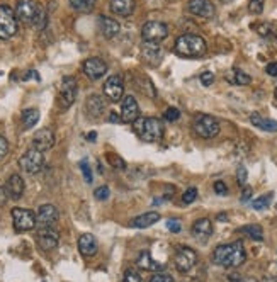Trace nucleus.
Listing matches in <instances>:
<instances>
[{
  "mask_svg": "<svg viewBox=\"0 0 277 282\" xmlns=\"http://www.w3.org/2000/svg\"><path fill=\"white\" fill-rule=\"evenodd\" d=\"M169 36V27L167 24L158 22V21H150L141 27V38L143 41L150 43H162Z\"/></svg>",
  "mask_w": 277,
  "mask_h": 282,
  "instance_id": "1a4fd4ad",
  "label": "nucleus"
},
{
  "mask_svg": "<svg viewBox=\"0 0 277 282\" xmlns=\"http://www.w3.org/2000/svg\"><path fill=\"white\" fill-rule=\"evenodd\" d=\"M55 133L49 128H43V130L36 131L33 136V148L38 152H48L49 148L55 146Z\"/></svg>",
  "mask_w": 277,
  "mask_h": 282,
  "instance_id": "f3484780",
  "label": "nucleus"
},
{
  "mask_svg": "<svg viewBox=\"0 0 277 282\" xmlns=\"http://www.w3.org/2000/svg\"><path fill=\"white\" fill-rule=\"evenodd\" d=\"M160 221V214L155 213V211H150V213H145L141 214V216L134 217V219H131V226L133 228H138V230H143V228H150L151 224L158 223Z\"/></svg>",
  "mask_w": 277,
  "mask_h": 282,
  "instance_id": "bb28decb",
  "label": "nucleus"
},
{
  "mask_svg": "<svg viewBox=\"0 0 277 282\" xmlns=\"http://www.w3.org/2000/svg\"><path fill=\"white\" fill-rule=\"evenodd\" d=\"M31 26H33L36 31L46 29V26H48V12L40 7V10H38L36 17H34V21H33V24H31Z\"/></svg>",
  "mask_w": 277,
  "mask_h": 282,
  "instance_id": "72a5a7b5",
  "label": "nucleus"
},
{
  "mask_svg": "<svg viewBox=\"0 0 277 282\" xmlns=\"http://www.w3.org/2000/svg\"><path fill=\"white\" fill-rule=\"evenodd\" d=\"M17 163H19V167L22 169V172L34 175V174H40L41 169L44 167V155H43V152L31 148L21 156Z\"/></svg>",
  "mask_w": 277,
  "mask_h": 282,
  "instance_id": "0eeeda50",
  "label": "nucleus"
},
{
  "mask_svg": "<svg viewBox=\"0 0 277 282\" xmlns=\"http://www.w3.org/2000/svg\"><path fill=\"white\" fill-rule=\"evenodd\" d=\"M106 71H107V63H106L102 58L94 56V58L85 60L84 73L87 75V78H90V80H99V78L104 77Z\"/></svg>",
  "mask_w": 277,
  "mask_h": 282,
  "instance_id": "dca6fc26",
  "label": "nucleus"
},
{
  "mask_svg": "<svg viewBox=\"0 0 277 282\" xmlns=\"http://www.w3.org/2000/svg\"><path fill=\"white\" fill-rule=\"evenodd\" d=\"M196 199H197V189H196V187L187 189V191L184 192V195H182L184 204H192V202L196 201Z\"/></svg>",
  "mask_w": 277,
  "mask_h": 282,
  "instance_id": "79ce46f5",
  "label": "nucleus"
},
{
  "mask_svg": "<svg viewBox=\"0 0 277 282\" xmlns=\"http://www.w3.org/2000/svg\"><path fill=\"white\" fill-rule=\"evenodd\" d=\"M38 10H40V5L34 0H19L16 7V17L24 24H33Z\"/></svg>",
  "mask_w": 277,
  "mask_h": 282,
  "instance_id": "f8f14e48",
  "label": "nucleus"
},
{
  "mask_svg": "<svg viewBox=\"0 0 277 282\" xmlns=\"http://www.w3.org/2000/svg\"><path fill=\"white\" fill-rule=\"evenodd\" d=\"M187 9L191 14L197 17H204V19H213L214 17V5L211 0H189Z\"/></svg>",
  "mask_w": 277,
  "mask_h": 282,
  "instance_id": "6ab92c4d",
  "label": "nucleus"
},
{
  "mask_svg": "<svg viewBox=\"0 0 277 282\" xmlns=\"http://www.w3.org/2000/svg\"><path fill=\"white\" fill-rule=\"evenodd\" d=\"M10 214H12L14 228L19 233H26V231H31L36 228V214L31 211V209L14 208Z\"/></svg>",
  "mask_w": 277,
  "mask_h": 282,
  "instance_id": "6e6552de",
  "label": "nucleus"
},
{
  "mask_svg": "<svg viewBox=\"0 0 277 282\" xmlns=\"http://www.w3.org/2000/svg\"><path fill=\"white\" fill-rule=\"evenodd\" d=\"M141 58H143V62L147 63V65L158 66L163 58V51L160 43L143 41V46H141Z\"/></svg>",
  "mask_w": 277,
  "mask_h": 282,
  "instance_id": "ddd939ff",
  "label": "nucleus"
},
{
  "mask_svg": "<svg viewBox=\"0 0 277 282\" xmlns=\"http://www.w3.org/2000/svg\"><path fill=\"white\" fill-rule=\"evenodd\" d=\"M88 140H95V133H90V134H88Z\"/></svg>",
  "mask_w": 277,
  "mask_h": 282,
  "instance_id": "13d9d810",
  "label": "nucleus"
},
{
  "mask_svg": "<svg viewBox=\"0 0 277 282\" xmlns=\"http://www.w3.org/2000/svg\"><path fill=\"white\" fill-rule=\"evenodd\" d=\"M5 201H7V192L3 187H0V206L5 204Z\"/></svg>",
  "mask_w": 277,
  "mask_h": 282,
  "instance_id": "864d4df0",
  "label": "nucleus"
},
{
  "mask_svg": "<svg viewBox=\"0 0 277 282\" xmlns=\"http://www.w3.org/2000/svg\"><path fill=\"white\" fill-rule=\"evenodd\" d=\"M94 195H95V199H97V201H107L109 195H111V191H109L107 185H101V187L95 189Z\"/></svg>",
  "mask_w": 277,
  "mask_h": 282,
  "instance_id": "ea45409f",
  "label": "nucleus"
},
{
  "mask_svg": "<svg viewBox=\"0 0 277 282\" xmlns=\"http://www.w3.org/2000/svg\"><path fill=\"white\" fill-rule=\"evenodd\" d=\"M99 27H101V33L104 34V38H107V39L116 38L121 31V26L118 21L111 19V17H106V16H102L101 19H99Z\"/></svg>",
  "mask_w": 277,
  "mask_h": 282,
  "instance_id": "393cba45",
  "label": "nucleus"
},
{
  "mask_svg": "<svg viewBox=\"0 0 277 282\" xmlns=\"http://www.w3.org/2000/svg\"><path fill=\"white\" fill-rule=\"evenodd\" d=\"M211 235H213V223L208 217L197 219L196 223L192 224V237L196 238V240L206 241Z\"/></svg>",
  "mask_w": 277,
  "mask_h": 282,
  "instance_id": "5701e85b",
  "label": "nucleus"
},
{
  "mask_svg": "<svg viewBox=\"0 0 277 282\" xmlns=\"http://www.w3.org/2000/svg\"><path fill=\"white\" fill-rule=\"evenodd\" d=\"M192 128H194V133H196L197 136L206 138V140L218 136L219 130H221L218 119L209 116V114H197V116L194 117Z\"/></svg>",
  "mask_w": 277,
  "mask_h": 282,
  "instance_id": "20e7f679",
  "label": "nucleus"
},
{
  "mask_svg": "<svg viewBox=\"0 0 277 282\" xmlns=\"http://www.w3.org/2000/svg\"><path fill=\"white\" fill-rule=\"evenodd\" d=\"M276 99H277V88H276Z\"/></svg>",
  "mask_w": 277,
  "mask_h": 282,
  "instance_id": "052dcab7",
  "label": "nucleus"
},
{
  "mask_svg": "<svg viewBox=\"0 0 277 282\" xmlns=\"http://www.w3.org/2000/svg\"><path fill=\"white\" fill-rule=\"evenodd\" d=\"M214 192L218 195H226V194H228V187H226L225 182L218 180V182H214Z\"/></svg>",
  "mask_w": 277,
  "mask_h": 282,
  "instance_id": "de8ad7c7",
  "label": "nucleus"
},
{
  "mask_svg": "<svg viewBox=\"0 0 277 282\" xmlns=\"http://www.w3.org/2000/svg\"><path fill=\"white\" fill-rule=\"evenodd\" d=\"M265 73L271 75V77H277V63L276 62L269 63V65L265 66Z\"/></svg>",
  "mask_w": 277,
  "mask_h": 282,
  "instance_id": "3c124183",
  "label": "nucleus"
},
{
  "mask_svg": "<svg viewBox=\"0 0 277 282\" xmlns=\"http://www.w3.org/2000/svg\"><path fill=\"white\" fill-rule=\"evenodd\" d=\"M60 243V237L53 228H40L38 230V245L41 250L49 252V250H55Z\"/></svg>",
  "mask_w": 277,
  "mask_h": 282,
  "instance_id": "a211bd4d",
  "label": "nucleus"
},
{
  "mask_svg": "<svg viewBox=\"0 0 277 282\" xmlns=\"http://www.w3.org/2000/svg\"><path fill=\"white\" fill-rule=\"evenodd\" d=\"M225 78H226V82L232 85H248L252 82L250 75H247L245 71H241L238 68H232L230 71H226Z\"/></svg>",
  "mask_w": 277,
  "mask_h": 282,
  "instance_id": "c85d7f7f",
  "label": "nucleus"
},
{
  "mask_svg": "<svg viewBox=\"0 0 277 282\" xmlns=\"http://www.w3.org/2000/svg\"><path fill=\"white\" fill-rule=\"evenodd\" d=\"M167 228H169L172 233H179L180 228H182V224H180L179 219H169L167 221Z\"/></svg>",
  "mask_w": 277,
  "mask_h": 282,
  "instance_id": "09e8293b",
  "label": "nucleus"
},
{
  "mask_svg": "<svg viewBox=\"0 0 277 282\" xmlns=\"http://www.w3.org/2000/svg\"><path fill=\"white\" fill-rule=\"evenodd\" d=\"M150 282H175V281H173L169 274H157V276L151 277Z\"/></svg>",
  "mask_w": 277,
  "mask_h": 282,
  "instance_id": "8fccbe9b",
  "label": "nucleus"
},
{
  "mask_svg": "<svg viewBox=\"0 0 277 282\" xmlns=\"http://www.w3.org/2000/svg\"><path fill=\"white\" fill-rule=\"evenodd\" d=\"M163 117H165L167 121H170V123H175L180 117V110L177 109V107H169V109L165 110V116Z\"/></svg>",
  "mask_w": 277,
  "mask_h": 282,
  "instance_id": "37998d69",
  "label": "nucleus"
},
{
  "mask_svg": "<svg viewBox=\"0 0 277 282\" xmlns=\"http://www.w3.org/2000/svg\"><path fill=\"white\" fill-rule=\"evenodd\" d=\"M250 123L254 124L255 128L262 131H269V133H277V121L267 119V117L260 116L258 112L250 114Z\"/></svg>",
  "mask_w": 277,
  "mask_h": 282,
  "instance_id": "a878e982",
  "label": "nucleus"
},
{
  "mask_svg": "<svg viewBox=\"0 0 277 282\" xmlns=\"http://www.w3.org/2000/svg\"><path fill=\"white\" fill-rule=\"evenodd\" d=\"M85 107H87V112L90 114V116L99 117L106 109L104 97H101V95H97V94L90 95V97L87 99V102H85Z\"/></svg>",
  "mask_w": 277,
  "mask_h": 282,
  "instance_id": "cd10ccee",
  "label": "nucleus"
},
{
  "mask_svg": "<svg viewBox=\"0 0 277 282\" xmlns=\"http://www.w3.org/2000/svg\"><path fill=\"white\" fill-rule=\"evenodd\" d=\"M240 282H257L255 279H252V277H241Z\"/></svg>",
  "mask_w": 277,
  "mask_h": 282,
  "instance_id": "6e6d98bb",
  "label": "nucleus"
},
{
  "mask_svg": "<svg viewBox=\"0 0 277 282\" xmlns=\"http://www.w3.org/2000/svg\"><path fill=\"white\" fill-rule=\"evenodd\" d=\"M40 121V110L31 107V109H24L22 110V124H24V130H31L34 128Z\"/></svg>",
  "mask_w": 277,
  "mask_h": 282,
  "instance_id": "7c9ffc66",
  "label": "nucleus"
},
{
  "mask_svg": "<svg viewBox=\"0 0 277 282\" xmlns=\"http://www.w3.org/2000/svg\"><path fill=\"white\" fill-rule=\"evenodd\" d=\"M134 5H136V0H111L109 3V9L114 16L119 17H128L133 14Z\"/></svg>",
  "mask_w": 277,
  "mask_h": 282,
  "instance_id": "4be33fe9",
  "label": "nucleus"
},
{
  "mask_svg": "<svg viewBox=\"0 0 277 282\" xmlns=\"http://www.w3.org/2000/svg\"><path fill=\"white\" fill-rule=\"evenodd\" d=\"M134 131L136 134L147 143H157L163 138L165 128L158 117H138L134 121Z\"/></svg>",
  "mask_w": 277,
  "mask_h": 282,
  "instance_id": "7ed1b4c3",
  "label": "nucleus"
},
{
  "mask_svg": "<svg viewBox=\"0 0 277 282\" xmlns=\"http://www.w3.org/2000/svg\"><path fill=\"white\" fill-rule=\"evenodd\" d=\"M60 213L53 204H43L40 206L36 213V224H40L41 228H53L55 223L58 221Z\"/></svg>",
  "mask_w": 277,
  "mask_h": 282,
  "instance_id": "2eb2a0df",
  "label": "nucleus"
},
{
  "mask_svg": "<svg viewBox=\"0 0 277 282\" xmlns=\"http://www.w3.org/2000/svg\"><path fill=\"white\" fill-rule=\"evenodd\" d=\"M219 2H223V3H230L232 0H219Z\"/></svg>",
  "mask_w": 277,
  "mask_h": 282,
  "instance_id": "bf43d9fd",
  "label": "nucleus"
},
{
  "mask_svg": "<svg viewBox=\"0 0 277 282\" xmlns=\"http://www.w3.org/2000/svg\"><path fill=\"white\" fill-rule=\"evenodd\" d=\"M272 197H274V194H272V192H269V194H264V195H260L258 199H255V201L252 202V206H254V209H257V211L267 209L269 204L272 202Z\"/></svg>",
  "mask_w": 277,
  "mask_h": 282,
  "instance_id": "c9c22d12",
  "label": "nucleus"
},
{
  "mask_svg": "<svg viewBox=\"0 0 277 282\" xmlns=\"http://www.w3.org/2000/svg\"><path fill=\"white\" fill-rule=\"evenodd\" d=\"M213 82H214V73H213V71H202L201 84L204 85V87H209V85H213Z\"/></svg>",
  "mask_w": 277,
  "mask_h": 282,
  "instance_id": "a18cd8bd",
  "label": "nucleus"
},
{
  "mask_svg": "<svg viewBox=\"0 0 277 282\" xmlns=\"http://www.w3.org/2000/svg\"><path fill=\"white\" fill-rule=\"evenodd\" d=\"M77 94H79V84L73 77H63L62 84H60L58 90V104L63 110L70 109L73 102L77 101Z\"/></svg>",
  "mask_w": 277,
  "mask_h": 282,
  "instance_id": "423d86ee",
  "label": "nucleus"
},
{
  "mask_svg": "<svg viewBox=\"0 0 277 282\" xmlns=\"http://www.w3.org/2000/svg\"><path fill=\"white\" fill-rule=\"evenodd\" d=\"M109 121L111 123H121V116L118 112H111V116H109Z\"/></svg>",
  "mask_w": 277,
  "mask_h": 282,
  "instance_id": "5fc2aeb1",
  "label": "nucleus"
},
{
  "mask_svg": "<svg viewBox=\"0 0 277 282\" xmlns=\"http://www.w3.org/2000/svg\"><path fill=\"white\" fill-rule=\"evenodd\" d=\"M175 269L180 274H187L189 270L194 269V265L197 263V253L189 247H180L175 253Z\"/></svg>",
  "mask_w": 277,
  "mask_h": 282,
  "instance_id": "9d476101",
  "label": "nucleus"
},
{
  "mask_svg": "<svg viewBox=\"0 0 277 282\" xmlns=\"http://www.w3.org/2000/svg\"><path fill=\"white\" fill-rule=\"evenodd\" d=\"M5 192L7 197L12 199V201H19L24 195V180L19 174H14V175L9 177V180L5 184Z\"/></svg>",
  "mask_w": 277,
  "mask_h": 282,
  "instance_id": "aec40b11",
  "label": "nucleus"
},
{
  "mask_svg": "<svg viewBox=\"0 0 277 282\" xmlns=\"http://www.w3.org/2000/svg\"><path fill=\"white\" fill-rule=\"evenodd\" d=\"M247 253H245L243 243L241 241H233V243L219 245L213 252V262L216 265L226 267V269H235L245 263Z\"/></svg>",
  "mask_w": 277,
  "mask_h": 282,
  "instance_id": "f257e3e1",
  "label": "nucleus"
},
{
  "mask_svg": "<svg viewBox=\"0 0 277 282\" xmlns=\"http://www.w3.org/2000/svg\"><path fill=\"white\" fill-rule=\"evenodd\" d=\"M104 95L111 102H118L124 97V80L121 75H111L104 82Z\"/></svg>",
  "mask_w": 277,
  "mask_h": 282,
  "instance_id": "9b49d317",
  "label": "nucleus"
},
{
  "mask_svg": "<svg viewBox=\"0 0 277 282\" xmlns=\"http://www.w3.org/2000/svg\"><path fill=\"white\" fill-rule=\"evenodd\" d=\"M173 51L184 58H199V56L206 55L208 44H206L204 38L197 34H182L177 38Z\"/></svg>",
  "mask_w": 277,
  "mask_h": 282,
  "instance_id": "f03ea898",
  "label": "nucleus"
},
{
  "mask_svg": "<svg viewBox=\"0 0 277 282\" xmlns=\"http://www.w3.org/2000/svg\"><path fill=\"white\" fill-rule=\"evenodd\" d=\"M255 31L260 38L267 39V41H277V26L272 22H260L255 26Z\"/></svg>",
  "mask_w": 277,
  "mask_h": 282,
  "instance_id": "c756f323",
  "label": "nucleus"
},
{
  "mask_svg": "<svg viewBox=\"0 0 277 282\" xmlns=\"http://www.w3.org/2000/svg\"><path fill=\"white\" fill-rule=\"evenodd\" d=\"M123 282H143V277L136 269H128L124 272V281Z\"/></svg>",
  "mask_w": 277,
  "mask_h": 282,
  "instance_id": "58836bf2",
  "label": "nucleus"
},
{
  "mask_svg": "<svg viewBox=\"0 0 277 282\" xmlns=\"http://www.w3.org/2000/svg\"><path fill=\"white\" fill-rule=\"evenodd\" d=\"M121 123L131 124L140 117V106H138L136 99L133 95H126L123 99V106H121Z\"/></svg>",
  "mask_w": 277,
  "mask_h": 282,
  "instance_id": "4468645a",
  "label": "nucleus"
},
{
  "mask_svg": "<svg viewBox=\"0 0 277 282\" xmlns=\"http://www.w3.org/2000/svg\"><path fill=\"white\" fill-rule=\"evenodd\" d=\"M9 153V141L0 134V160H3Z\"/></svg>",
  "mask_w": 277,
  "mask_h": 282,
  "instance_id": "49530a36",
  "label": "nucleus"
},
{
  "mask_svg": "<svg viewBox=\"0 0 277 282\" xmlns=\"http://www.w3.org/2000/svg\"><path fill=\"white\" fill-rule=\"evenodd\" d=\"M107 162L111 163L112 167H116V169H119V170H124L126 169V162H124L121 156H118V155H114V153H107Z\"/></svg>",
  "mask_w": 277,
  "mask_h": 282,
  "instance_id": "4c0bfd02",
  "label": "nucleus"
},
{
  "mask_svg": "<svg viewBox=\"0 0 277 282\" xmlns=\"http://www.w3.org/2000/svg\"><path fill=\"white\" fill-rule=\"evenodd\" d=\"M134 85H136V88L141 92V94H145V95H150V97H155V87H153V84H151V80L150 78H147V77H138L136 80H134Z\"/></svg>",
  "mask_w": 277,
  "mask_h": 282,
  "instance_id": "2f4dec72",
  "label": "nucleus"
},
{
  "mask_svg": "<svg viewBox=\"0 0 277 282\" xmlns=\"http://www.w3.org/2000/svg\"><path fill=\"white\" fill-rule=\"evenodd\" d=\"M95 2L97 0H70V5H72V9L79 10V12H90L94 9Z\"/></svg>",
  "mask_w": 277,
  "mask_h": 282,
  "instance_id": "f704fd0d",
  "label": "nucleus"
},
{
  "mask_svg": "<svg viewBox=\"0 0 277 282\" xmlns=\"http://www.w3.org/2000/svg\"><path fill=\"white\" fill-rule=\"evenodd\" d=\"M264 3L265 0H250L248 2V12L254 14V16H260L264 12Z\"/></svg>",
  "mask_w": 277,
  "mask_h": 282,
  "instance_id": "e433bc0d",
  "label": "nucleus"
},
{
  "mask_svg": "<svg viewBox=\"0 0 277 282\" xmlns=\"http://www.w3.org/2000/svg\"><path fill=\"white\" fill-rule=\"evenodd\" d=\"M247 169L245 167H238L236 170V180H238V185H241V187H245V184H247Z\"/></svg>",
  "mask_w": 277,
  "mask_h": 282,
  "instance_id": "c03bdc74",
  "label": "nucleus"
},
{
  "mask_svg": "<svg viewBox=\"0 0 277 282\" xmlns=\"http://www.w3.org/2000/svg\"><path fill=\"white\" fill-rule=\"evenodd\" d=\"M218 219H219V221H225V219H226V214H219Z\"/></svg>",
  "mask_w": 277,
  "mask_h": 282,
  "instance_id": "4d7b16f0",
  "label": "nucleus"
},
{
  "mask_svg": "<svg viewBox=\"0 0 277 282\" xmlns=\"http://www.w3.org/2000/svg\"><path fill=\"white\" fill-rule=\"evenodd\" d=\"M240 231L247 235V237H250L252 240H255V241L264 240V230H262V226H258V224H248V226L241 228Z\"/></svg>",
  "mask_w": 277,
  "mask_h": 282,
  "instance_id": "473e14b6",
  "label": "nucleus"
},
{
  "mask_svg": "<svg viewBox=\"0 0 277 282\" xmlns=\"http://www.w3.org/2000/svg\"><path fill=\"white\" fill-rule=\"evenodd\" d=\"M79 250L82 255L87 257V259L88 257H94L99 250V243H97V240H95L94 235H90V233L82 235L79 238Z\"/></svg>",
  "mask_w": 277,
  "mask_h": 282,
  "instance_id": "b1692460",
  "label": "nucleus"
},
{
  "mask_svg": "<svg viewBox=\"0 0 277 282\" xmlns=\"http://www.w3.org/2000/svg\"><path fill=\"white\" fill-rule=\"evenodd\" d=\"M80 170H82V174H84L85 182H87V184H92V178H94V175H92V169H90V165H88L87 160H82V162H80Z\"/></svg>",
  "mask_w": 277,
  "mask_h": 282,
  "instance_id": "a19ab883",
  "label": "nucleus"
},
{
  "mask_svg": "<svg viewBox=\"0 0 277 282\" xmlns=\"http://www.w3.org/2000/svg\"><path fill=\"white\" fill-rule=\"evenodd\" d=\"M136 265L143 270H150V272H162V270H165V263H160L157 260L151 259V253L148 250L141 252V255L136 260Z\"/></svg>",
  "mask_w": 277,
  "mask_h": 282,
  "instance_id": "412c9836",
  "label": "nucleus"
},
{
  "mask_svg": "<svg viewBox=\"0 0 277 282\" xmlns=\"http://www.w3.org/2000/svg\"><path fill=\"white\" fill-rule=\"evenodd\" d=\"M19 31L16 12L9 5L0 3V39H10Z\"/></svg>",
  "mask_w": 277,
  "mask_h": 282,
  "instance_id": "39448f33",
  "label": "nucleus"
},
{
  "mask_svg": "<svg viewBox=\"0 0 277 282\" xmlns=\"http://www.w3.org/2000/svg\"><path fill=\"white\" fill-rule=\"evenodd\" d=\"M250 197H252V189H250V187H245L243 192H241L240 201H241V202H248V201H250Z\"/></svg>",
  "mask_w": 277,
  "mask_h": 282,
  "instance_id": "603ef678",
  "label": "nucleus"
}]
</instances>
